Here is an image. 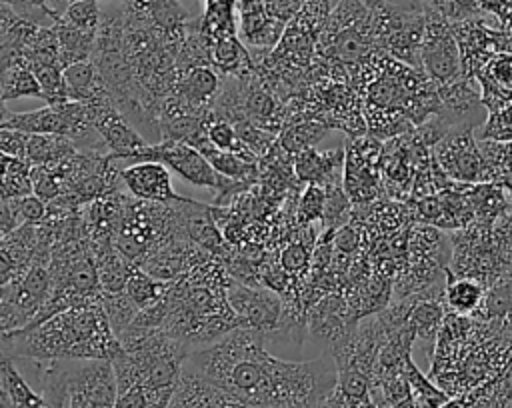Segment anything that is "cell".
<instances>
[{
    "instance_id": "6da1fadb",
    "label": "cell",
    "mask_w": 512,
    "mask_h": 408,
    "mask_svg": "<svg viewBox=\"0 0 512 408\" xmlns=\"http://www.w3.org/2000/svg\"><path fill=\"white\" fill-rule=\"evenodd\" d=\"M184 364L248 408H322L338 388L334 360H282L266 350V332L244 326L192 348Z\"/></svg>"
},
{
    "instance_id": "7a4b0ae2",
    "label": "cell",
    "mask_w": 512,
    "mask_h": 408,
    "mask_svg": "<svg viewBox=\"0 0 512 408\" xmlns=\"http://www.w3.org/2000/svg\"><path fill=\"white\" fill-rule=\"evenodd\" d=\"M120 352L102 302L68 308L32 328L2 332V356L12 360H112Z\"/></svg>"
},
{
    "instance_id": "3957f363",
    "label": "cell",
    "mask_w": 512,
    "mask_h": 408,
    "mask_svg": "<svg viewBox=\"0 0 512 408\" xmlns=\"http://www.w3.org/2000/svg\"><path fill=\"white\" fill-rule=\"evenodd\" d=\"M142 160H158L184 182L218 190L220 196H228L238 186V180H230L216 172L208 158L186 140H162L158 144H150L138 162Z\"/></svg>"
},
{
    "instance_id": "277c9868",
    "label": "cell",
    "mask_w": 512,
    "mask_h": 408,
    "mask_svg": "<svg viewBox=\"0 0 512 408\" xmlns=\"http://www.w3.org/2000/svg\"><path fill=\"white\" fill-rule=\"evenodd\" d=\"M420 68L436 86L450 84L464 76L462 54L452 22L430 6L420 44Z\"/></svg>"
},
{
    "instance_id": "5b68a950",
    "label": "cell",
    "mask_w": 512,
    "mask_h": 408,
    "mask_svg": "<svg viewBox=\"0 0 512 408\" xmlns=\"http://www.w3.org/2000/svg\"><path fill=\"white\" fill-rule=\"evenodd\" d=\"M472 126L452 128L434 146V160L440 170L454 182L478 184L492 182V170L482 154Z\"/></svg>"
},
{
    "instance_id": "8992f818",
    "label": "cell",
    "mask_w": 512,
    "mask_h": 408,
    "mask_svg": "<svg viewBox=\"0 0 512 408\" xmlns=\"http://www.w3.org/2000/svg\"><path fill=\"white\" fill-rule=\"evenodd\" d=\"M86 106L90 110L96 130L108 146V154H112L118 162L124 164L138 162L150 144L132 126L128 116L116 106L112 96L94 98L86 102Z\"/></svg>"
},
{
    "instance_id": "52a82bcc",
    "label": "cell",
    "mask_w": 512,
    "mask_h": 408,
    "mask_svg": "<svg viewBox=\"0 0 512 408\" xmlns=\"http://www.w3.org/2000/svg\"><path fill=\"white\" fill-rule=\"evenodd\" d=\"M226 298L244 328H256L268 334L280 324L282 300L272 290H256L230 280L226 286Z\"/></svg>"
},
{
    "instance_id": "ba28073f",
    "label": "cell",
    "mask_w": 512,
    "mask_h": 408,
    "mask_svg": "<svg viewBox=\"0 0 512 408\" xmlns=\"http://www.w3.org/2000/svg\"><path fill=\"white\" fill-rule=\"evenodd\" d=\"M120 184L142 202L172 204L186 200L172 190L170 170L158 160H142L128 166H120Z\"/></svg>"
},
{
    "instance_id": "9c48e42d",
    "label": "cell",
    "mask_w": 512,
    "mask_h": 408,
    "mask_svg": "<svg viewBox=\"0 0 512 408\" xmlns=\"http://www.w3.org/2000/svg\"><path fill=\"white\" fill-rule=\"evenodd\" d=\"M168 408H248L244 402L210 382L190 366H182V374Z\"/></svg>"
},
{
    "instance_id": "30bf717a",
    "label": "cell",
    "mask_w": 512,
    "mask_h": 408,
    "mask_svg": "<svg viewBox=\"0 0 512 408\" xmlns=\"http://www.w3.org/2000/svg\"><path fill=\"white\" fill-rule=\"evenodd\" d=\"M240 34L256 48H270L278 42L284 22L270 14L264 0H238Z\"/></svg>"
},
{
    "instance_id": "8fae6325",
    "label": "cell",
    "mask_w": 512,
    "mask_h": 408,
    "mask_svg": "<svg viewBox=\"0 0 512 408\" xmlns=\"http://www.w3.org/2000/svg\"><path fill=\"white\" fill-rule=\"evenodd\" d=\"M480 82L482 104L488 112L512 102V52H498L474 76Z\"/></svg>"
},
{
    "instance_id": "7c38bea8",
    "label": "cell",
    "mask_w": 512,
    "mask_h": 408,
    "mask_svg": "<svg viewBox=\"0 0 512 408\" xmlns=\"http://www.w3.org/2000/svg\"><path fill=\"white\" fill-rule=\"evenodd\" d=\"M174 206H176L178 226L196 246L214 254L222 250V236L212 218V208L190 198L176 202Z\"/></svg>"
},
{
    "instance_id": "4fadbf2b",
    "label": "cell",
    "mask_w": 512,
    "mask_h": 408,
    "mask_svg": "<svg viewBox=\"0 0 512 408\" xmlns=\"http://www.w3.org/2000/svg\"><path fill=\"white\" fill-rule=\"evenodd\" d=\"M0 128H14L26 134H62L66 136V120L58 104H46L32 112H10L2 108Z\"/></svg>"
},
{
    "instance_id": "5bb4252c",
    "label": "cell",
    "mask_w": 512,
    "mask_h": 408,
    "mask_svg": "<svg viewBox=\"0 0 512 408\" xmlns=\"http://www.w3.org/2000/svg\"><path fill=\"white\" fill-rule=\"evenodd\" d=\"M218 90H220V80H218V74L212 70V66L198 64L178 78L174 94L182 104L194 110H202L204 104L216 98Z\"/></svg>"
},
{
    "instance_id": "9a60e30c",
    "label": "cell",
    "mask_w": 512,
    "mask_h": 408,
    "mask_svg": "<svg viewBox=\"0 0 512 408\" xmlns=\"http://www.w3.org/2000/svg\"><path fill=\"white\" fill-rule=\"evenodd\" d=\"M64 90L68 100L90 102L94 98L112 96L98 66L92 60L76 62L64 68Z\"/></svg>"
},
{
    "instance_id": "2e32d148",
    "label": "cell",
    "mask_w": 512,
    "mask_h": 408,
    "mask_svg": "<svg viewBox=\"0 0 512 408\" xmlns=\"http://www.w3.org/2000/svg\"><path fill=\"white\" fill-rule=\"evenodd\" d=\"M210 62L212 68H218L224 76H236L242 80L254 70L252 58L236 34H228L212 42Z\"/></svg>"
},
{
    "instance_id": "e0dca14e",
    "label": "cell",
    "mask_w": 512,
    "mask_h": 408,
    "mask_svg": "<svg viewBox=\"0 0 512 408\" xmlns=\"http://www.w3.org/2000/svg\"><path fill=\"white\" fill-rule=\"evenodd\" d=\"M52 26L58 36L62 68H68L70 64H76V62L92 60L98 32H86V30L74 28L68 22H64L60 16H56Z\"/></svg>"
},
{
    "instance_id": "ac0fdd59",
    "label": "cell",
    "mask_w": 512,
    "mask_h": 408,
    "mask_svg": "<svg viewBox=\"0 0 512 408\" xmlns=\"http://www.w3.org/2000/svg\"><path fill=\"white\" fill-rule=\"evenodd\" d=\"M486 286L470 276H456L450 268L446 270L444 304L456 314H474L482 304Z\"/></svg>"
},
{
    "instance_id": "d6986e66",
    "label": "cell",
    "mask_w": 512,
    "mask_h": 408,
    "mask_svg": "<svg viewBox=\"0 0 512 408\" xmlns=\"http://www.w3.org/2000/svg\"><path fill=\"white\" fill-rule=\"evenodd\" d=\"M0 378H2V390L8 394L14 408H64V406L50 404L42 394L34 392L32 386L22 378L12 358L2 356Z\"/></svg>"
},
{
    "instance_id": "ffe728a7",
    "label": "cell",
    "mask_w": 512,
    "mask_h": 408,
    "mask_svg": "<svg viewBox=\"0 0 512 408\" xmlns=\"http://www.w3.org/2000/svg\"><path fill=\"white\" fill-rule=\"evenodd\" d=\"M78 152L76 144L62 134H30L26 160L32 166H52Z\"/></svg>"
},
{
    "instance_id": "44dd1931",
    "label": "cell",
    "mask_w": 512,
    "mask_h": 408,
    "mask_svg": "<svg viewBox=\"0 0 512 408\" xmlns=\"http://www.w3.org/2000/svg\"><path fill=\"white\" fill-rule=\"evenodd\" d=\"M238 0H204V14L198 18V32L212 44L214 40L236 34V10Z\"/></svg>"
},
{
    "instance_id": "7402d4cb",
    "label": "cell",
    "mask_w": 512,
    "mask_h": 408,
    "mask_svg": "<svg viewBox=\"0 0 512 408\" xmlns=\"http://www.w3.org/2000/svg\"><path fill=\"white\" fill-rule=\"evenodd\" d=\"M30 96L42 98L36 74L24 62H2V102Z\"/></svg>"
},
{
    "instance_id": "603a6c76",
    "label": "cell",
    "mask_w": 512,
    "mask_h": 408,
    "mask_svg": "<svg viewBox=\"0 0 512 408\" xmlns=\"http://www.w3.org/2000/svg\"><path fill=\"white\" fill-rule=\"evenodd\" d=\"M34 194L32 164L18 156L2 154V200H16Z\"/></svg>"
},
{
    "instance_id": "cb8c5ba5",
    "label": "cell",
    "mask_w": 512,
    "mask_h": 408,
    "mask_svg": "<svg viewBox=\"0 0 512 408\" xmlns=\"http://www.w3.org/2000/svg\"><path fill=\"white\" fill-rule=\"evenodd\" d=\"M170 284L164 282L162 278H156L148 272H140L138 268L130 274L128 282H126V294L136 302V306L140 310L156 304L166 292H168Z\"/></svg>"
},
{
    "instance_id": "d4e9b609",
    "label": "cell",
    "mask_w": 512,
    "mask_h": 408,
    "mask_svg": "<svg viewBox=\"0 0 512 408\" xmlns=\"http://www.w3.org/2000/svg\"><path fill=\"white\" fill-rule=\"evenodd\" d=\"M102 304H104L106 316L110 320V326L114 328V332L118 336L132 326V322L136 320V316L140 312V308L126 294V290H120V292H114V294H104Z\"/></svg>"
},
{
    "instance_id": "484cf974",
    "label": "cell",
    "mask_w": 512,
    "mask_h": 408,
    "mask_svg": "<svg viewBox=\"0 0 512 408\" xmlns=\"http://www.w3.org/2000/svg\"><path fill=\"white\" fill-rule=\"evenodd\" d=\"M336 152H324V154H318L316 150L308 148L304 152H300L298 160H296V172L302 180L306 182H322L326 180L334 168H336V162L330 160L334 158Z\"/></svg>"
},
{
    "instance_id": "4316f807",
    "label": "cell",
    "mask_w": 512,
    "mask_h": 408,
    "mask_svg": "<svg viewBox=\"0 0 512 408\" xmlns=\"http://www.w3.org/2000/svg\"><path fill=\"white\" fill-rule=\"evenodd\" d=\"M60 18L74 28H80L86 32H98L102 22V12L96 0H74L60 14Z\"/></svg>"
},
{
    "instance_id": "83f0119b",
    "label": "cell",
    "mask_w": 512,
    "mask_h": 408,
    "mask_svg": "<svg viewBox=\"0 0 512 408\" xmlns=\"http://www.w3.org/2000/svg\"><path fill=\"white\" fill-rule=\"evenodd\" d=\"M478 140H494V142H510L512 140V102L502 108L488 112V118L478 128Z\"/></svg>"
},
{
    "instance_id": "f1b7e54d",
    "label": "cell",
    "mask_w": 512,
    "mask_h": 408,
    "mask_svg": "<svg viewBox=\"0 0 512 408\" xmlns=\"http://www.w3.org/2000/svg\"><path fill=\"white\" fill-rule=\"evenodd\" d=\"M244 114L246 118H252L260 126H268L270 132H272V118H278L274 98L268 92L258 88L250 90L244 96Z\"/></svg>"
},
{
    "instance_id": "f546056e",
    "label": "cell",
    "mask_w": 512,
    "mask_h": 408,
    "mask_svg": "<svg viewBox=\"0 0 512 408\" xmlns=\"http://www.w3.org/2000/svg\"><path fill=\"white\" fill-rule=\"evenodd\" d=\"M324 208H326V190H322L316 184H310L304 190L300 208H298V218L300 222L308 224L320 216H324Z\"/></svg>"
},
{
    "instance_id": "4dcf8cb0",
    "label": "cell",
    "mask_w": 512,
    "mask_h": 408,
    "mask_svg": "<svg viewBox=\"0 0 512 408\" xmlns=\"http://www.w3.org/2000/svg\"><path fill=\"white\" fill-rule=\"evenodd\" d=\"M14 202H16V208H18L24 224H40L48 216V204L36 194L16 198Z\"/></svg>"
},
{
    "instance_id": "1f68e13d",
    "label": "cell",
    "mask_w": 512,
    "mask_h": 408,
    "mask_svg": "<svg viewBox=\"0 0 512 408\" xmlns=\"http://www.w3.org/2000/svg\"><path fill=\"white\" fill-rule=\"evenodd\" d=\"M310 260V250L308 246H304V242H292L288 244L282 254H280V262H282V268L288 272V274H298L306 268Z\"/></svg>"
},
{
    "instance_id": "d6a6232c",
    "label": "cell",
    "mask_w": 512,
    "mask_h": 408,
    "mask_svg": "<svg viewBox=\"0 0 512 408\" xmlns=\"http://www.w3.org/2000/svg\"><path fill=\"white\" fill-rule=\"evenodd\" d=\"M30 134L14 128H0V150L8 156H18L26 160V148H28Z\"/></svg>"
},
{
    "instance_id": "836d02e7",
    "label": "cell",
    "mask_w": 512,
    "mask_h": 408,
    "mask_svg": "<svg viewBox=\"0 0 512 408\" xmlns=\"http://www.w3.org/2000/svg\"><path fill=\"white\" fill-rule=\"evenodd\" d=\"M114 408H152V402L140 384H132L118 388Z\"/></svg>"
},
{
    "instance_id": "e575fe53",
    "label": "cell",
    "mask_w": 512,
    "mask_h": 408,
    "mask_svg": "<svg viewBox=\"0 0 512 408\" xmlns=\"http://www.w3.org/2000/svg\"><path fill=\"white\" fill-rule=\"evenodd\" d=\"M24 224L16 202L14 200H2V208H0V228H2V236H8L10 232H14L16 228H20Z\"/></svg>"
},
{
    "instance_id": "d590c367",
    "label": "cell",
    "mask_w": 512,
    "mask_h": 408,
    "mask_svg": "<svg viewBox=\"0 0 512 408\" xmlns=\"http://www.w3.org/2000/svg\"><path fill=\"white\" fill-rule=\"evenodd\" d=\"M482 392H484V384H480L464 394H456L454 398H448L446 402H442L436 408H472L478 402V398L482 396Z\"/></svg>"
},
{
    "instance_id": "8d00e7d4",
    "label": "cell",
    "mask_w": 512,
    "mask_h": 408,
    "mask_svg": "<svg viewBox=\"0 0 512 408\" xmlns=\"http://www.w3.org/2000/svg\"><path fill=\"white\" fill-rule=\"evenodd\" d=\"M332 244H334L336 250H340L344 254H350L358 244V232L350 226H342L338 232H334Z\"/></svg>"
},
{
    "instance_id": "74e56055",
    "label": "cell",
    "mask_w": 512,
    "mask_h": 408,
    "mask_svg": "<svg viewBox=\"0 0 512 408\" xmlns=\"http://www.w3.org/2000/svg\"><path fill=\"white\" fill-rule=\"evenodd\" d=\"M484 14H492L500 20L506 18V14L512 10V0H474Z\"/></svg>"
},
{
    "instance_id": "f35d334b",
    "label": "cell",
    "mask_w": 512,
    "mask_h": 408,
    "mask_svg": "<svg viewBox=\"0 0 512 408\" xmlns=\"http://www.w3.org/2000/svg\"><path fill=\"white\" fill-rule=\"evenodd\" d=\"M72 2L74 0H48V8L54 12V16H60L68 8V4H72Z\"/></svg>"
},
{
    "instance_id": "ab89813d",
    "label": "cell",
    "mask_w": 512,
    "mask_h": 408,
    "mask_svg": "<svg viewBox=\"0 0 512 408\" xmlns=\"http://www.w3.org/2000/svg\"><path fill=\"white\" fill-rule=\"evenodd\" d=\"M508 376H510V396H508V404H506V408H512V374L508 372Z\"/></svg>"
}]
</instances>
